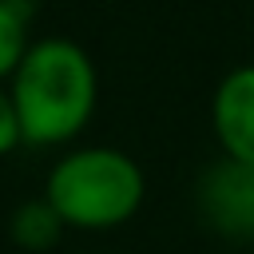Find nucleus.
Returning <instances> with one entry per match:
<instances>
[{"label": "nucleus", "instance_id": "nucleus-1", "mask_svg": "<svg viewBox=\"0 0 254 254\" xmlns=\"http://www.w3.org/2000/svg\"><path fill=\"white\" fill-rule=\"evenodd\" d=\"M8 91L20 115L24 143L56 147L75 139L95 115L99 79L91 56L79 44L48 36L28 48L24 64L8 79Z\"/></svg>", "mask_w": 254, "mask_h": 254}, {"label": "nucleus", "instance_id": "nucleus-2", "mask_svg": "<svg viewBox=\"0 0 254 254\" xmlns=\"http://www.w3.org/2000/svg\"><path fill=\"white\" fill-rule=\"evenodd\" d=\"M143 171L127 151L115 147H79L64 155L44 183V198L75 230H111L123 226L143 206Z\"/></svg>", "mask_w": 254, "mask_h": 254}, {"label": "nucleus", "instance_id": "nucleus-3", "mask_svg": "<svg viewBox=\"0 0 254 254\" xmlns=\"http://www.w3.org/2000/svg\"><path fill=\"white\" fill-rule=\"evenodd\" d=\"M210 119L226 159L254 167V64H242L222 75V83L214 87Z\"/></svg>", "mask_w": 254, "mask_h": 254}, {"label": "nucleus", "instance_id": "nucleus-4", "mask_svg": "<svg viewBox=\"0 0 254 254\" xmlns=\"http://www.w3.org/2000/svg\"><path fill=\"white\" fill-rule=\"evenodd\" d=\"M198 202L222 234H254V167L234 159L210 167L198 187Z\"/></svg>", "mask_w": 254, "mask_h": 254}, {"label": "nucleus", "instance_id": "nucleus-5", "mask_svg": "<svg viewBox=\"0 0 254 254\" xmlns=\"http://www.w3.org/2000/svg\"><path fill=\"white\" fill-rule=\"evenodd\" d=\"M60 234H64V218L52 210V202L48 198H40V202H24L16 214H12V242L20 246V250H52L56 242H60Z\"/></svg>", "mask_w": 254, "mask_h": 254}, {"label": "nucleus", "instance_id": "nucleus-6", "mask_svg": "<svg viewBox=\"0 0 254 254\" xmlns=\"http://www.w3.org/2000/svg\"><path fill=\"white\" fill-rule=\"evenodd\" d=\"M28 0H0V83L16 75L32 40H28Z\"/></svg>", "mask_w": 254, "mask_h": 254}, {"label": "nucleus", "instance_id": "nucleus-7", "mask_svg": "<svg viewBox=\"0 0 254 254\" xmlns=\"http://www.w3.org/2000/svg\"><path fill=\"white\" fill-rule=\"evenodd\" d=\"M24 143V131H20V115H16V103H12V91L0 83V155H8L12 147Z\"/></svg>", "mask_w": 254, "mask_h": 254}]
</instances>
